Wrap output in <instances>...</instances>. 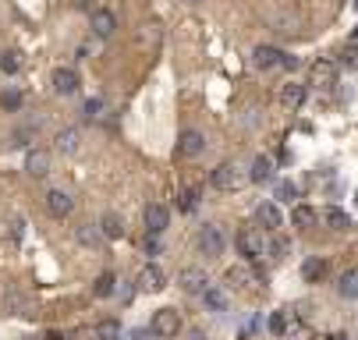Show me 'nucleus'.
Returning <instances> with one entry per match:
<instances>
[{"label": "nucleus", "instance_id": "obj_2", "mask_svg": "<svg viewBox=\"0 0 358 340\" xmlns=\"http://www.w3.org/2000/svg\"><path fill=\"white\" fill-rule=\"evenodd\" d=\"M245 181H248V174H241L238 163H220L213 174H209V184H213L217 191H238Z\"/></svg>", "mask_w": 358, "mask_h": 340}, {"label": "nucleus", "instance_id": "obj_43", "mask_svg": "<svg viewBox=\"0 0 358 340\" xmlns=\"http://www.w3.org/2000/svg\"><path fill=\"white\" fill-rule=\"evenodd\" d=\"M47 340H64V337H60V333H47Z\"/></svg>", "mask_w": 358, "mask_h": 340}, {"label": "nucleus", "instance_id": "obj_25", "mask_svg": "<svg viewBox=\"0 0 358 340\" xmlns=\"http://www.w3.org/2000/svg\"><path fill=\"white\" fill-rule=\"evenodd\" d=\"M114 291H117V276H114L110 269H107V273H99V276H96V284H93V294H96V298H110Z\"/></svg>", "mask_w": 358, "mask_h": 340}, {"label": "nucleus", "instance_id": "obj_3", "mask_svg": "<svg viewBox=\"0 0 358 340\" xmlns=\"http://www.w3.org/2000/svg\"><path fill=\"white\" fill-rule=\"evenodd\" d=\"M150 330H153L160 340L178 337V333H181V312H178V308H156V312H153Z\"/></svg>", "mask_w": 358, "mask_h": 340}, {"label": "nucleus", "instance_id": "obj_44", "mask_svg": "<svg viewBox=\"0 0 358 340\" xmlns=\"http://www.w3.org/2000/svg\"><path fill=\"white\" fill-rule=\"evenodd\" d=\"M355 39H358V29H355Z\"/></svg>", "mask_w": 358, "mask_h": 340}, {"label": "nucleus", "instance_id": "obj_36", "mask_svg": "<svg viewBox=\"0 0 358 340\" xmlns=\"http://www.w3.org/2000/svg\"><path fill=\"white\" fill-rule=\"evenodd\" d=\"M22 234H25V223H22V220H11V238L18 241V238H22Z\"/></svg>", "mask_w": 358, "mask_h": 340}, {"label": "nucleus", "instance_id": "obj_37", "mask_svg": "<svg viewBox=\"0 0 358 340\" xmlns=\"http://www.w3.org/2000/svg\"><path fill=\"white\" fill-rule=\"evenodd\" d=\"M132 340H160V337H156L153 330H135V333H132Z\"/></svg>", "mask_w": 358, "mask_h": 340}, {"label": "nucleus", "instance_id": "obj_23", "mask_svg": "<svg viewBox=\"0 0 358 340\" xmlns=\"http://www.w3.org/2000/svg\"><path fill=\"white\" fill-rule=\"evenodd\" d=\"M302 276H305V284H320L323 276H326V259H320V255H312V259H305V266H302Z\"/></svg>", "mask_w": 358, "mask_h": 340}, {"label": "nucleus", "instance_id": "obj_11", "mask_svg": "<svg viewBox=\"0 0 358 340\" xmlns=\"http://www.w3.org/2000/svg\"><path fill=\"white\" fill-rule=\"evenodd\" d=\"M135 284H139V291H145V294H156V291H163V287H167V273H163L160 266H153V263H150V266H145V269L139 273V280H135Z\"/></svg>", "mask_w": 358, "mask_h": 340}, {"label": "nucleus", "instance_id": "obj_16", "mask_svg": "<svg viewBox=\"0 0 358 340\" xmlns=\"http://www.w3.org/2000/svg\"><path fill=\"white\" fill-rule=\"evenodd\" d=\"M256 217H259L263 230H281V223H284V217H281L277 202H263V206L256 209Z\"/></svg>", "mask_w": 358, "mask_h": 340}, {"label": "nucleus", "instance_id": "obj_29", "mask_svg": "<svg viewBox=\"0 0 358 340\" xmlns=\"http://www.w3.org/2000/svg\"><path fill=\"white\" fill-rule=\"evenodd\" d=\"M96 337L99 340H121V323L117 319H103V323L96 326Z\"/></svg>", "mask_w": 358, "mask_h": 340}, {"label": "nucleus", "instance_id": "obj_4", "mask_svg": "<svg viewBox=\"0 0 358 340\" xmlns=\"http://www.w3.org/2000/svg\"><path fill=\"white\" fill-rule=\"evenodd\" d=\"M206 153V135L199 132V127H184V132L178 135V156L181 160H195Z\"/></svg>", "mask_w": 358, "mask_h": 340}, {"label": "nucleus", "instance_id": "obj_6", "mask_svg": "<svg viewBox=\"0 0 358 340\" xmlns=\"http://www.w3.org/2000/svg\"><path fill=\"white\" fill-rule=\"evenodd\" d=\"M309 85L330 93L333 85H337V64H333V60H315L312 68H309Z\"/></svg>", "mask_w": 358, "mask_h": 340}, {"label": "nucleus", "instance_id": "obj_15", "mask_svg": "<svg viewBox=\"0 0 358 340\" xmlns=\"http://www.w3.org/2000/svg\"><path fill=\"white\" fill-rule=\"evenodd\" d=\"M4 312H8V315H29V312H32V302H29V298L18 291V287H8V291H4Z\"/></svg>", "mask_w": 358, "mask_h": 340}, {"label": "nucleus", "instance_id": "obj_42", "mask_svg": "<svg viewBox=\"0 0 358 340\" xmlns=\"http://www.w3.org/2000/svg\"><path fill=\"white\" fill-rule=\"evenodd\" d=\"M181 4H188V8H195V4H206V0H181Z\"/></svg>", "mask_w": 358, "mask_h": 340}, {"label": "nucleus", "instance_id": "obj_24", "mask_svg": "<svg viewBox=\"0 0 358 340\" xmlns=\"http://www.w3.org/2000/svg\"><path fill=\"white\" fill-rule=\"evenodd\" d=\"M337 294L348 298V302H355V298H358V269H348V273L341 276V284H337Z\"/></svg>", "mask_w": 358, "mask_h": 340}, {"label": "nucleus", "instance_id": "obj_40", "mask_svg": "<svg viewBox=\"0 0 358 340\" xmlns=\"http://www.w3.org/2000/svg\"><path fill=\"white\" fill-rule=\"evenodd\" d=\"M344 64H351V68H358V53H355V50H344Z\"/></svg>", "mask_w": 358, "mask_h": 340}, {"label": "nucleus", "instance_id": "obj_31", "mask_svg": "<svg viewBox=\"0 0 358 340\" xmlns=\"http://www.w3.org/2000/svg\"><path fill=\"white\" fill-rule=\"evenodd\" d=\"M199 206V188H184V195H181V209L184 212H192Z\"/></svg>", "mask_w": 358, "mask_h": 340}, {"label": "nucleus", "instance_id": "obj_26", "mask_svg": "<svg viewBox=\"0 0 358 340\" xmlns=\"http://www.w3.org/2000/svg\"><path fill=\"white\" fill-rule=\"evenodd\" d=\"M323 220H326V227H333V230H348V227H351L348 212H344V209H337V206H330V209L323 212Z\"/></svg>", "mask_w": 358, "mask_h": 340}, {"label": "nucleus", "instance_id": "obj_20", "mask_svg": "<svg viewBox=\"0 0 358 340\" xmlns=\"http://www.w3.org/2000/svg\"><path fill=\"white\" fill-rule=\"evenodd\" d=\"M75 238H78V245H82V248H99L103 241H107V238H103V230H99V227H93V223H82V227L75 230Z\"/></svg>", "mask_w": 358, "mask_h": 340}, {"label": "nucleus", "instance_id": "obj_34", "mask_svg": "<svg viewBox=\"0 0 358 340\" xmlns=\"http://www.w3.org/2000/svg\"><path fill=\"white\" fill-rule=\"evenodd\" d=\"M277 199H284V202H291V199H298V188H294L291 181H284V184L277 188Z\"/></svg>", "mask_w": 358, "mask_h": 340}, {"label": "nucleus", "instance_id": "obj_30", "mask_svg": "<svg viewBox=\"0 0 358 340\" xmlns=\"http://www.w3.org/2000/svg\"><path fill=\"white\" fill-rule=\"evenodd\" d=\"M227 284L245 287V284H248V269H245V266H230V269H227Z\"/></svg>", "mask_w": 358, "mask_h": 340}, {"label": "nucleus", "instance_id": "obj_14", "mask_svg": "<svg viewBox=\"0 0 358 340\" xmlns=\"http://www.w3.org/2000/svg\"><path fill=\"white\" fill-rule=\"evenodd\" d=\"M25 174L29 178H47L50 174V153L47 149H32L25 156Z\"/></svg>", "mask_w": 358, "mask_h": 340}, {"label": "nucleus", "instance_id": "obj_27", "mask_svg": "<svg viewBox=\"0 0 358 340\" xmlns=\"http://www.w3.org/2000/svg\"><path fill=\"white\" fill-rule=\"evenodd\" d=\"M202 302H206V308H213V312H227V294L220 287H209L202 294Z\"/></svg>", "mask_w": 358, "mask_h": 340}, {"label": "nucleus", "instance_id": "obj_35", "mask_svg": "<svg viewBox=\"0 0 358 340\" xmlns=\"http://www.w3.org/2000/svg\"><path fill=\"white\" fill-rule=\"evenodd\" d=\"M0 106H8V110H18V106H22V96H18V93H4V96H0Z\"/></svg>", "mask_w": 358, "mask_h": 340}, {"label": "nucleus", "instance_id": "obj_28", "mask_svg": "<svg viewBox=\"0 0 358 340\" xmlns=\"http://www.w3.org/2000/svg\"><path fill=\"white\" fill-rule=\"evenodd\" d=\"M18 68H22V53H18V50L0 53V71H4V75H18Z\"/></svg>", "mask_w": 358, "mask_h": 340}, {"label": "nucleus", "instance_id": "obj_1", "mask_svg": "<svg viewBox=\"0 0 358 340\" xmlns=\"http://www.w3.org/2000/svg\"><path fill=\"white\" fill-rule=\"evenodd\" d=\"M195 248H199V255H206V259H220L224 248H227L224 230H220L217 223H206V227L195 234Z\"/></svg>", "mask_w": 358, "mask_h": 340}, {"label": "nucleus", "instance_id": "obj_32", "mask_svg": "<svg viewBox=\"0 0 358 340\" xmlns=\"http://www.w3.org/2000/svg\"><path fill=\"white\" fill-rule=\"evenodd\" d=\"M270 330L277 333V337L287 333V315H284V312H273V315H270Z\"/></svg>", "mask_w": 358, "mask_h": 340}, {"label": "nucleus", "instance_id": "obj_22", "mask_svg": "<svg viewBox=\"0 0 358 340\" xmlns=\"http://www.w3.org/2000/svg\"><path fill=\"white\" fill-rule=\"evenodd\" d=\"M99 230H103V238H107V241H117L121 234H124V220L117 217V212H103Z\"/></svg>", "mask_w": 358, "mask_h": 340}, {"label": "nucleus", "instance_id": "obj_8", "mask_svg": "<svg viewBox=\"0 0 358 340\" xmlns=\"http://www.w3.org/2000/svg\"><path fill=\"white\" fill-rule=\"evenodd\" d=\"M71 209H75V199L68 195L64 188H50L47 191V212H50V217L64 220V217H71Z\"/></svg>", "mask_w": 358, "mask_h": 340}, {"label": "nucleus", "instance_id": "obj_9", "mask_svg": "<svg viewBox=\"0 0 358 340\" xmlns=\"http://www.w3.org/2000/svg\"><path fill=\"white\" fill-rule=\"evenodd\" d=\"M50 85H53L57 96H75L78 85H82V78H78L75 68H57V71L50 75Z\"/></svg>", "mask_w": 358, "mask_h": 340}, {"label": "nucleus", "instance_id": "obj_12", "mask_svg": "<svg viewBox=\"0 0 358 340\" xmlns=\"http://www.w3.org/2000/svg\"><path fill=\"white\" fill-rule=\"evenodd\" d=\"M235 245H238V252L245 255L248 263L263 259V238H256L252 230H238V234H235Z\"/></svg>", "mask_w": 358, "mask_h": 340}, {"label": "nucleus", "instance_id": "obj_13", "mask_svg": "<svg viewBox=\"0 0 358 340\" xmlns=\"http://www.w3.org/2000/svg\"><path fill=\"white\" fill-rule=\"evenodd\" d=\"M287 53H281L277 47H256V53H252V64H256L259 71H273V68H281Z\"/></svg>", "mask_w": 358, "mask_h": 340}, {"label": "nucleus", "instance_id": "obj_21", "mask_svg": "<svg viewBox=\"0 0 358 340\" xmlns=\"http://www.w3.org/2000/svg\"><path fill=\"white\" fill-rule=\"evenodd\" d=\"M248 181H256V184H263V181H273V160H270V156H256V160H252Z\"/></svg>", "mask_w": 358, "mask_h": 340}, {"label": "nucleus", "instance_id": "obj_17", "mask_svg": "<svg viewBox=\"0 0 358 340\" xmlns=\"http://www.w3.org/2000/svg\"><path fill=\"white\" fill-rule=\"evenodd\" d=\"M57 153H64V156H71V153H78V145H82V135H78V127H64V132H57Z\"/></svg>", "mask_w": 358, "mask_h": 340}, {"label": "nucleus", "instance_id": "obj_19", "mask_svg": "<svg viewBox=\"0 0 358 340\" xmlns=\"http://www.w3.org/2000/svg\"><path fill=\"white\" fill-rule=\"evenodd\" d=\"M315 220H320V212H315L312 206H305V202H298V206L291 209V223H294V227H302V230L315 227Z\"/></svg>", "mask_w": 358, "mask_h": 340}, {"label": "nucleus", "instance_id": "obj_7", "mask_svg": "<svg viewBox=\"0 0 358 340\" xmlns=\"http://www.w3.org/2000/svg\"><path fill=\"white\" fill-rule=\"evenodd\" d=\"M89 29H93L96 39H110V36L117 32V14L107 11V8H96V11L89 14Z\"/></svg>", "mask_w": 358, "mask_h": 340}, {"label": "nucleus", "instance_id": "obj_33", "mask_svg": "<svg viewBox=\"0 0 358 340\" xmlns=\"http://www.w3.org/2000/svg\"><path fill=\"white\" fill-rule=\"evenodd\" d=\"M82 114H86V121H99V117H103V99H89Z\"/></svg>", "mask_w": 358, "mask_h": 340}, {"label": "nucleus", "instance_id": "obj_18", "mask_svg": "<svg viewBox=\"0 0 358 340\" xmlns=\"http://www.w3.org/2000/svg\"><path fill=\"white\" fill-rule=\"evenodd\" d=\"M281 103L287 106V110H298V106L305 103V85H298V82H287L284 89H281Z\"/></svg>", "mask_w": 358, "mask_h": 340}, {"label": "nucleus", "instance_id": "obj_38", "mask_svg": "<svg viewBox=\"0 0 358 340\" xmlns=\"http://www.w3.org/2000/svg\"><path fill=\"white\" fill-rule=\"evenodd\" d=\"M281 68H287V71H294V68H298V57H291V53H287V57H284V64H281Z\"/></svg>", "mask_w": 358, "mask_h": 340}, {"label": "nucleus", "instance_id": "obj_5", "mask_svg": "<svg viewBox=\"0 0 358 340\" xmlns=\"http://www.w3.org/2000/svg\"><path fill=\"white\" fill-rule=\"evenodd\" d=\"M178 287H181L184 294H206V291H209V276H206V269H199V266H184V269L178 273Z\"/></svg>", "mask_w": 358, "mask_h": 340}, {"label": "nucleus", "instance_id": "obj_41", "mask_svg": "<svg viewBox=\"0 0 358 340\" xmlns=\"http://www.w3.org/2000/svg\"><path fill=\"white\" fill-rule=\"evenodd\" d=\"M188 340H206V333H199V330H192V333H188Z\"/></svg>", "mask_w": 358, "mask_h": 340}, {"label": "nucleus", "instance_id": "obj_10", "mask_svg": "<svg viewBox=\"0 0 358 340\" xmlns=\"http://www.w3.org/2000/svg\"><path fill=\"white\" fill-rule=\"evenodd\" d=\"M167 223H171V209L167 206H160V202H150L145 206V234H160L167 230Z\"/></svg>", "mask_w": 358, "mask_h": 340}, {"label": "nucleus", "instance_id": "obj_39", "mask_svg": "<svg viewBox=\"0 0 358 340\" xmlns=\"http://www.w3.org/2000/svg\"><path fill=\"white\" fill-rule=\"evenodd\" d=\"M287 248H291V245H287V241H284V238H277V241H273V252H277V255H284V252H287Z\"/></svg>", "mask_w": 358, "mask_h": 340}]
</instances>
